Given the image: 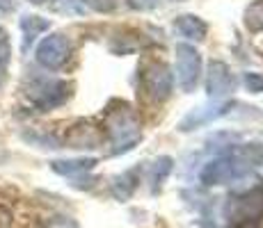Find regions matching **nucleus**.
Returning a JSON list of instances; mask_svg holds the SVG:
<instances>
[{"instance_id":"obj_1","label":"nucleus","mask_w":263,"mask_h":228,"mask_svg":"<svg viewBox=\"0 0 263 228\" xmlns=\"http://www.w3.org/2000/svg\"><path fill=\"white\" fill-rule=\"evenodd\" d=\"M103 128L110 139V146H112L110 149L112 155L128 153L142 137V133H140V116L126 103H119L117 110H108Z\"/></svg>"},{"instance_id":"obj_2","label":"nucleus","mask_w":263,"mask_h":228,"mask_svg":"<svg viewBox=\"0 0 263 228\" xmlns=\"http://www.w3.org/2000/svg\"><path fill=\"white\" fill-rule=\"evenodd\" d=\"M252 169L245 167L238 158L227 151V153L217 155V158L209 160L204 167H201V174H199V180L204 182L206 187H215V185H229V182H236L245 176H250Z\"/></svg>"},{"instance_id":"obj_3","label":"nucleus","mask_w":263,"mask_h":228,"mask_svg":"<svg viewBox=\"0 0 263 228\" xmlns=\"http://www.w3.org/2000/svg\"><path fill=\"white\" fill-rule=\"evenodd\" d=\"M263 217V194L259 190L252 192H240L227 199L224 203V219L231 226L250 224L252 219Z\"/></svg>"},{"instance_id":"obj_4","label":"nucleus","mask_w":263,"mask_h":228,"mask_svg":"<svg viewBox=\"0 0 263 228\" xmlns=\"http://www.w3.org/2000/svg\"><path fill=\"white\" fill-rule=\"evenodd\" d=\"M28 98L34 103V108L39 110H53L58 105H62L64 100L69 98L71 94V85L67 80H48V78H42V80H32L25 89Z\"/></svg>"},{"instance_id":"obj_5","label":"nucleus","mask_w":263,"mask_h":228,"mask_svg":"<svg viewBox=\"0 0 263 228\" xmlns=\"http://www.w3.org/2000/svg\"><path fill=\"white\" fill-rule=\"evenodd\" d=\"M174 55H176V62H174L176 85L181 87V91L188 94V91L197 87V80L201 75V55L190 44H176Z\"/></svg>"},{"instance_id":"obj_6","label":"nucleus","mask_w":263,"mask_h":228,"mask_svg":"<svg viewBox=\"0 0 263 228\" xmlns=\"http://www.w3.org/2000/svg\"><path fill=\"white\" fill-rule=\"evenodd\" d=\"M140 82H142L144 94L149 96L151 100L160 103V100L170 98L172 89H174V75H172V71L165 67L163 62H151L142 69Z\"/></svg>"},{"instance_id":"obj_7","label":"nucleus","mask_w":263,"mask_h":228,"mask_svg":"<svg viewBox=\"0 0 263 228\" xmlns=\"http://www.w3.org/2000/svg\"><path fill=\"white\" fill-rule=\"evenodd\" d=\"M37 62L46 69H60L67 64V59L71 57V42L67 39V34L55 32L44 37L37 46V53H34Z\"/></svg>"},{"instance_id":"obj_8","label":"nucleus","mask_w":263,"mask_h":228,"mask_svg":"<svg viewBox=\"0 0 263 228\" xmlns=\"http://www.w3.org/2000/svg\"><path fill=\"white\" fill-rule=\"evenodd\" d=\"M236 80L231 73L229 64L220 62V59H211L209 62V71H206V94L213 103H222V98L234 91Z\"/></svg>"},{"instance_id":"obj_9","label":"nucleus","mask_w":263,"mask_h":228,"mask_svg":"<svg viewBox=\"0 0 263 228\" xmlns=\"http://www.w3.org/2000/svg\"><path fill=\"white\" fill-rule=\"evenodd\" d=\"M103 144V130L89 121H78L64 135V146L69 149H99Z\"/></svg>"},{"instance_id":"obj_10","label":"nucleus","mask_w":263,"mask_h":228,"mask_svg":"<svg viewBox=\"0 0 263 228\" xmlns=\"http://www.w3.org/2000/svg\"><path fill=\"white\" fill-rule=\"evenodd\" d=\"M229 110H231V103H213V105H201V108H195V110H190L183 119H181L179 130L181 133H190V130L199 128V126H206V123H211V121L224 116Z\"/></svg>"},{"instance_id":"obj_11","label":"nucleus","mask_w":263,"mask_h":228,"mask_svg":"<svg viewBox=\"0 0 263 228\" xmlns=\"http://www.w3.org/2000/svg\"><path fill=\"white\" fill-rule=\"evenodd\" d=\"M174 30L181 34V37L190 39V42H204L206 32H209V25L201 21L195 14H181V16L174 18Z\"/></svg>"},{"instance_id":"obj_12","label":"nucleus","mask_w":263,"mask_h":228,"mask_svg":"<svg viewBox=\"0 0 263 228\" xmlns=\"http://www.w3.org/2000/svg\"><path fill=\"white\" fill-rule=\"evenodd\" d=\"M96 167V160L94 158H73V160H55L50 162V169L60 176H80V174H87Z\"/></svg>"},{"instance_id":"obj_13","label":"nucleus","mask_w":263,"mask_h":228,"mask_svg":"<svg viewBox=\"0 0 263 228\" xmlns=\"http://www.w3.org/2000/svg\"><path fill=\"white\" fill-rule=\"evenodd\" d=\"M138 169H130V171H124V174L115 176L112 182H110V190H112V196L119 201H128L133 196L135 187H138Z\"/></svg>"},{"instance_id":"obj_14","label":"nucleus","mask_w":263,"mask_h":228,"mask_svg":"<svg viewBox=\"0 0 263 228\" xmlns=\"http://www.w3.org/2000/svg\"><path fill=\"white\" fill-rule=\"evenodd\" d=\"M48 28H50V23L46 21V18L37 16V14H25V16L21 18V30H23V50H28L30 46H32L34 39H37L42 32H46Z\"/></svg>"},{"instance_id":"obj_15","label":"nucleus","mask_w":263,"mask_h":228,"mask_svg":"<svg viewBox=\"0 0 263 228\" xmlns=\"http://www.w3.org/2000/svg\"><path fill=\"white\" fill-rule=\"evenodd\" d=\"M172 169H174V160H172L170 155H160L158 160H154V164L149 167V187L154 194L160 192V187H163V182L167 180Z\"/></svg>"},{"instance_id":"obj_16","label":"nucleus","mask_w":263,"mask_h":228,"mask_svg":"<svg viewBox=\"0 0 263 228\" xmlns=\"http://www.w3.org/2000/svg\"><path fill=\"white\" fill-rule=\"evenodd\" d=\"M245 25L250 30L263 32V0H254L250 7L245 9Z\"/></svg>"},{"instance_id":"obj_17","label":"nucleus","mask_w":263,"mask_h":228,"mask_svg":"<svg viewBox=\"0 0 263 228\" xmlns=\"http://www.w3.org/2000/svg\"><path fill=\"white\" fill-rule=\"evenodd\" d=\"M53 9L60 14H67V16H80V14H85L87 5H85V0H55Z\"/></svg>"},{"instance_id":"obj_18","label":"nucleus","mask_w":263,"mask_h":228,"mask_svg":"<svg viewBox=\"0 0 263 228\" xmlns=\"http://www.w3.org/2000/svg\"><path fill=\"white\" fill-rule=\"evenodd\" d=\"M242 85H245V89L252 91V94H263V73L247 71V73L242 75Z\"/></svg>"},{"instance_id":"obj_19","label":"nucleus","mask_w":263,"mask_h":228,"mask_svg":"<svg viewBox=\"0 0 263 228\" xmlns=\"http://www.w3.org/2000/svg\"><path fill=\"white\" fill-rule=\"evenodd\" d=\"M42 228H80L71 217H64V215H53L44 221Z\"/></svg>"},{"instance_id":"obj_20","label":"nucleus","mask_w":263,"mask_h":228,"mask_svg":"<svg viewBox=\"0 0 263 228\" xmlns=\"http://www.w3.org/2000/svg\"><path fill=\"white\" fill-rule=\"evenodd\" d=\"M9 55H12V44H9V34L5 28H0V67L9 62Z\"/></svg>"},{"instance_id":"obj_21","label":"nucleus","mask_w":263,"mask_h":228,"mask_svg":"<svg viewBox=\"0 0 263 228\" xmlns=\"http://www.w3.org/2000/svg\"><path fill=\"white\" fill-rule=\"evenodd\" d=\"M119 0H85V5L87 7H92L94 12H101V14H108L112 12L115 7H117Z\"/></svg>"},{"instance_id":"obj_22","label":"nucleus","mask_w":263,"mask_h":228,"mask_svg":"<svg viewBox=\"0 0 263 228\" xmlns=\"http://www.w3.org/2000/svg\"><path fill=\"white\" fill-rule=\"evenodd\" d=\"M160 0H126V5H128L130 9H135V12H149V9L158 7Z\"/></svg>"},{"instance_id":"obj_23","label":"nucleus","mask_w":263,"mask_h":228,"mask_svg":"<svg viewBox=\"0 0 263 228\" xmlns=\"http://www.w3.org/2000/svg\"><path fill=\"white\" fill-rule=\"evenodd\" d=\"M12 9H14L12 0H0V12H12Z\"/></svg>"},{"instance_id":"obj_24","label":"nucleus","mask_w":263,"mask_h":228,"mask_svg":"<svg viewBox=\"0 0 263 228\" xmlns=\"http://www.w3.org/2000/svg\"><path fill=\"white\" fill-rule=\"evenodd\" d=\"M231 228H256L254 224H240V226H231Z\"/></svg>"},{"instance_id":"obj_25","label":"nucleus","mask_w":263,"mask_h":228,"mask_svg":"<svg viewBox=\"0 0 263 228\" xmlns=\"http://www.w3.org/2000/svg\"><path fill=\"white\" fill-rule=\"evenodd\" d=\"M30 3H34V5H44L46 0H30Z\"/></svg>"},{"instance_id":"obj_26","label":"nucleus","mask_w":263,"mask_h":228,"mask_svg":"<svg viewBox=\"0 0 263 228\" xmlns=\"http://www.w3.org/2000/svg\"><path fill=\"white\" fill-rule=\"evenodd\" d=\"M259 192H261V194H263V180H261V185H259Z\"/></svg>"}]
</instances>
